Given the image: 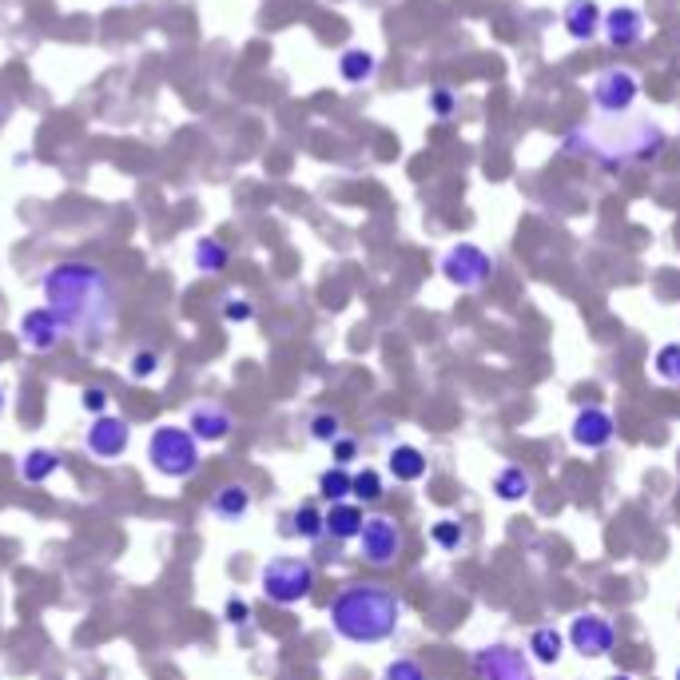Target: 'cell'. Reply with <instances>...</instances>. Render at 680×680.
<instances>
[{
  "mask_svg": "<svg viewBox=\"0 0 680 680\" xmlns=\"http://www.w3.org/2000/svg\"><path fill=\"white\" fill-rule=\"evenodd\" d=\"M40 294H44V307H52L64 322L68 339H76L84 350H100L112 339L120 287L108 267L92 259H60L40 274Z\"/></svg>",
  "mask_w": 680,
  "mask_h": 680,
  "instance_id": "cell-1",
  "label": "cell"
},
{
  "mask_svg": "<svg viewBox=\"0 0 680 680\" xmlns=\"http://www.w3.org/2000/svg\"><path fill=\"white\" fill-rule=\"evenodd\" d=\"M669 148V132L649 116H617L609 123H593V128H577L566 136L561 151L566 156H581L601 171H629L633 163H652Z\"/></svg>",
  "mask_w": 680,
  "mask_h": 680,
  "instance_id": "cell-2",
  "label": "cell"
},
{
  "mask_svg": "<svg viewBox=\"0 0 680 680\" xmlns=\"http://www.w3.org/2000/svg\"><path fill=\"white\" fill-rule=\"evenodd\" d=\"M402 624V597L382 581H350L331 601L334 637L350 644H382Z\"/></svg>",
  "mask_w": 680,
  "mask_h": 680,
  "instance_id": "cell-3",
  "label": "cell"
},
{
  "mask_svg": "<svg viewBox=\"0 0 680 680\" xmlns=\"http://www.w3.org/2000/svg\"><path fill=\"white\" fill-rule=\"evenodd\" d=\"M148 462L168 482H188L203 466V450L188 426H156L148 434Z\"/></svg>",
  "mask_w": 680,
  "mask_h": 680,
  "instance_id": "cell-4",
  "label": "cell"
},
{
  "mask_svg": "<svg viewBox=\"0 0 680 680\" xmlns=\"http://www.w3.org/2000/svg\"><path fill=\"white\" fill-rule=\"evenodd\" d=\"M259 589L271 604H302L314 593V566L307 558H271L259 573Z\"/></svg>",
  "mask_w": 680,
  "mask_h": 680,
  "instance_id": "cell-5",
  "label": "cell"
},
{
  "mask_svg": "<svg viewBox=\"0 0 680 680\" xmlns=\"http://www.w3.org/2000/svg\"><path fill=\"white\" fill-rule=\"evenodd\" d=\"M589 100L593 108L604 116V120H617V116H629L633 104L641 100V76L633 68H604V72L593 76V84H589Z\"/></svg>",
  "mask_w": 680,
  "mask_h": 680,
  "instance_id": "cell-6",
  "label": "cell"
},
{
  "mask_svg": "<svg viewBox=\"0 0 680 680\" xmlns=\"http://www.w3.org/2000/svg\"><path fill=\"white\" fill-rule=\"evenodd\" d=\"M402 549H407L402 526H398L390 513H367L362 533H359V558L374 569H390V566H398Z\"/></svg>",
  "mask_w": 680,
  "mask_h": 680,
  "instance_id": "cell-7",
  "label": "cell"
},
{
  "mask_svg": "<svg viewBox=\"0 0 680 680\" xmlns=\"http://www.w3.org/2000/svg\"><path fill=\"white\" fill-rule=\"evenodd\" d=\"M442 279L458 291H478V287L490 283L493 274V256L478 243H453L442 256Z\"/></svg>",
  "mask_w": 680,
  "mask_h": 680,
  "instance_id": "cell-8",
  "label": "cell"
},
{
  "mask_svg": "<svg viewBox=\"0 0 680 680\" xmlns=\"http://www.w3.org/2000/svg\"><path fill=\"white\" fill-rule=\"evenodd\" d=\"M473 680H538L529 652L510 649V644H482L473 652Z\"/></svg>",
  "mask_w": 680,
  "mask_h": 680,
  "instance_id": "cell-9",
  "label": "cell"
},
{
  "mask_svg": "<svg viewBox=\"0 0 680 680\" xmlns=\"http://www.w3.org/2000/svg\"><path fill=\"white\" fill-rule=\"evenodd\" d=\"M566 641L569 649L577 652V657H586V661H601V657H609L617 644V629L609 617L601 613H581L569 621L566 629Z\"/></svg>",
  "mask_w": 680,
  "mask_h": 680,
  "instance_id": "cell-10",
  "label": "cell"
},
{
  "mask_svg": "<svg viewBox=\"0 0 680 680\" xmlns=\"http://www.w3.org/2000/svg\"><path fill=\"white\" fill-rule=\"evenodd\" d=\"M17 339L24 342V350H32V354H48V350L60 347V339H68V331H64V322L57 319V311L40 302V307H29V311L20 314Z\"/></svg>",
  "mask_w": 680,
  "mask_h": 680,
  "instance_id": "cell-11",
  "label": "cell"
},
{
  "mask_svg": "<svg viewBox=\"0 0 680 680\" xmlns=\"http://www.w3.org/2000/svg\"><path fill=\"white\" fill-rule=\"evenodd\" d=\"M128 442H132V426H128V418L100 414V418H92V426L84 430V450L92 453L96 462H116V458H123Z\"/></svg>",
  "mask_w": 680,
  "mask_h": 680,
  "instance_id": "cell-12",
  "label": "cell"
},
{
  "mask_svg": "<svg viewBox=\"0 0 680 680\" xmlns=\"http://www.w3.org/2000/svg\"><path fill=\"white\" fill-rule=\"evenodd\" d=\"M188 430L196 434L199 446H219L236 434V414L223 402H211L208 398V402H196L188 410Z\"/></svg>",
  "mask_w": 680,
  "mask_h": 680,
  "instance_id": "cell-13",
  "label": "cell"
},
{
  "mask_svg": "<svg viewBox=\"0 0 680 680\" xmlns=\"http://www.w3.org/2000/svg\"><path fill=\"white\" fill-rule=\"evenodd\" d=\"M601 37L609 40V48H617V52H629V48H637L644 37H649V20H644V12L633 9V4H617V9L604 12Z\"/></svg>",
  "mask_w": 680,
  "mask_h": 680,
  "instance_id": "cell-14",
  "label": "cell"
},
{
  "mask_svg": "<svg viewBox=\"0 0 680 680\" xmlns=\"http://www.w3.org/2000/svg\"><path fill=\"white\" fill-rule=\"evenodd\" d=\"M613 438H617V422H613V414L601 407L577 410L573 426H569V442H573L577 450H604Z\"/></svg>",
  "mask_w": 680,
  "mask_h": 680,
  "instance_id": "cell-15",
  "label": "cell"
},
{
  "mask_svg": "<svg viewBox=\"0 0 680 680\" xmlns=\"http://www.w3.org/2000/svg\"><path fill=\"white\" fill-rule=\"evenodd\" d=\"M601 4L597 0H569L566 9H561V24H566L569 40H577V44H589L593 37H601Z\"/></svg>",
  "mask_w": 680,
  "mask_h": 680,
  "instance_id": "cell-16",
  "label": "cell"
},
{
  "mask_svg": "<svg viewBox=\"0 0 680 680\" xmlns=\"http://www.w3.org/2000/svg\"><path fill=\"white\" fill-rule=\"evenodd\" d=\"M208 513L223 526H239V521L251 513V490L243 482H227L219 486L216 493L208 498Z\"/></svg>",
  "mask_w": 680,
  "mask_h": 680,
  "instance_id": "cell-17",
  "label": "cell"
},
{
  "mask_svg": "<svg viewBox=\"0 0 680 680\" xmlns=\"http://www.w3.org/2000/svg\"><path fill=\"white\" fill-rule=\"evenodd\" d=\"M490 490H493V498L506 501V506H518V501H526L529 493H533V473H529L526 466H518V462L501 466V470L493 473Z\"/></svg>",
  "mask_w": 680,
  "mask_h": 680,
  "instance_id": "cell-18",
  "label": "cell"
},
{
  "mask_svg": "<svg viewBox=\"0 0 680 680\" xmlns=\"http://www.w3.org/2000/svg\"><path fill=\"white\" fill-rule=\"evenodd\" d=\"M362 521H367V510H362L359 501H339V506H331V510H327V538L359 541Z\"/></svg>",
  "mask_w": 680,
  "mask_h": 680,
  "instance_id": "cell-19",
  "label": "cell"
},
{
  "mask_svg": "<svg viewBox=\"0 0 680 680\" xmlns=\"http://www.w3.org/2000/svg\"><path fill=\"white\" fill-rule=\"evenodd\" d=\"M566 633L561 629H553V624H538L533 633H529V641H526V649H529V661H538V664H553L566 657Z\"/></svg>",
  "mask_w": 680,
  "mask_h": 680,
  "instance_id": "cell-20",
  "label": "cell"
},
{
  "mask_svg": "<svg viewBox=\"0 0 680 680\" xmlns=\"http://www.w3.org/2000/svg\"><path fill=\"white\" fill-rule=\"evenodd\" d=\"M378 72V60L370 48H342V57H339V76H342V84L350 88H362L370 84Z\"/></svg>",
  "mask_w": 680,
  "mask_h": 680,
  "instance_id": "cell-21",
  "label": "cell"
},
{
  "mask_svg": "<svg viewBox=\"0 0 680 680\" xmlns=\"http://www.w3.org/2000/svg\"><path fill=\"white\" fill-rule=\"evenodd\" d=\"M387 473L394 482H422L426 478V453L418 446H394L387 453Z\"/></svg>",
  "mask_w": 680,
  "mask_h": 680,
  "instance_id": "cell-22",
  "label": "cell"
},
{
  "mask_svg": "<svg viewBox=\"0 0 680 680\" xmlns=\"http://www.w3.org/2000/svg\"><path fill=\"white\" fill-rule=\"evenodd\" d=\"M57 470H60V453L48 450V446H32V450L24 453V458H20V466H17V473L29 486H44Z\"/></svg>",
  "mask_w": 680,
  "mask_h": 680,
  "instance_id": "cell-23",
  "label": "cell"
},
{
  "mask_svg": "<svg viewBox=\"0 0 680 680\" xmlns=\"http://www.w3.org/2000/svg\"><path fill=\"white\" fill-rule=\"evenodd\" d=\"M291 533L294 538H302V541H319V538H327V510H319V506H314V501H302L299 510L291 513Z\"/></svg>",
  "mask_w": 680,
  "mask_h": 680,
  "instance_id": "cell-24",
  "label": "cell"
},
{
  "mask_svg": "<svg viewBox=\"0 0 680 680\" xmlns=\"http://www.w3.org/2000/svg\"><path fill=\"white\" fill-rule=\"evenodd\" d=\"M191 259H196L199 274H219V271H227V263H231V251H227V243H219V239L203 236V239H196Z\"/></svg>",
  "mask_w": 680,
  "mask_h": 680,
  "instance_id": "cell-25",
  "label": "cell"
},
{
  "mask_svg": "<svg viewBox=\"0 0 680 680\" xmlns=\"http://www.w3.org/2000/svg\"><path fill=\"white\" fill-rule=\"evenodd\" d=\"M350 498L359 501L362 510L367 506H378V501L387 498V478L378 470H370V466H362L359 473H354V486H350Z\"/></svg>",
  "mask_w": 680,
  "mask_h": 680,
  "instance_id": "cell-26",
  "label": "cell"
},
{
  "mask_svg": "<svg viewBox=\"0 0 680 680\" xmlns=\"http://www.w3.org/2000/svg\"><path fill=\"white\" fill-rule=\"evenodd\" d=\"M350 486H354V473L347 466H331V470L319 473V498L339 506V501H350Z\"/></svg>",
  "mask_w": 680,
  "mask_h": 680,
  "instance_id": "cell-27",
  "label": "cell"
},
{
  "mask_svg": "<svg viewBox=\"0 0 680 680\" xmlns=\"http://www.w3.org/2000/svg\"><path fill=\"white\" fill-rule=\"evenodd\" d=\"M307 434H311V442H319V446L339 442V438L347 434V430H342V414L339 410H314L311 422H307Z\"/></svg>",
  "mask_w": 680,
  "mask_h": 680,
  "instance_id": "cell-28",
  "label": "cell"
},
{
  "mask_svg": "<svg viewBox=\"0 0 680 680\" xmlns=\"http://www.w3.org/2000/svg\"><path fill=\"white\" fill-rule=\"evenodd\" d=\"M652 374L661 378L664 387H680V342H664L652 354Z\"/></svg>",
  "mask_w": 680,
  "mask_h": 680,
  "instance_id": "cell-29",
  "label": "cell"
},
{
  "mask_svg": "<svg viewBox=\"0 0 680 680\" xmlns=\"http://www.w3.org/2000/svg\"><path fill=\"white\" fill-rule=\"evenodd\" d=\"M430 541H434L438 549H446V553H458V549L466 546V526L453 518H438L434 526H430Z\"/></svg>",
  "mask_w": 680,
  "mask_h": 680,
  "instance_id": "cell-30",
  "label": "cell"
},
{
  "mask_svg": "<svg viewBox=\"0 0 680 680\" xmlns=\"http://www.w3.org/2000/svg\"><path fill=\"white\" fill-rule=\"evenodd\" d=\"M160 350H151V347H140L132 354V362H128V374L136 378V382H148V378H156V370H160Z\"/></svg>",
  "mask_w": 680,
  "mask_h": 680,
  "instance_id": "cell-31",
  "label": "cell"
},
{
  "mask_svg": "<svg viewBox=\"0 0 680 680\" xmlns=\"http://www.w3.org/2000/svg\"><path fill=\"white\" fill-rule=\"evenodd\" d=\"M382 680H426V669L414 657H394V661L382 669Z\"/></svg>",
  "mask_w": 680,
  "mask_h": 680,
  "instance_id": "cell-32",
  "label": "cell"
},
{
  "mask_svg": "<svg viewBox=\"0 0 680 680\" xmlns=\"http://www.w3.org/2000/svg\"><path fill=\"white\" fill-rule=\"evenodd\" d=\"M223 319L227 322H251V319H256V307H251V299L227 294V299H223Z\"/></svg>",
  "mask_w": 680,
  "mask_h": 680,
  "instance_id": "cell-33",
  "label": "cell"
},
{
  "mask_svg": "<svg viewBox=\"0 0 680 680\" xmlns=\"http://www.w3.org/2000/svg\"><path fill=\"white\" fill-rule=\"evenodd\" d=\"M359 438L354 434H342L339 442H331V458H334V466H350V462H359Z\"/></svg>",
  "mask_w": 680,
  "mask_h": 680,
  "instance_id": "cell-34",
  "label": "cell"
},
{
  "mask_svg": "<svg viewBox=\"0 0 680 680\" xmlns=\"http://www.w3.org/2000/svg\"><path fill=\"white\" fill-rule=\"evenodd\" d=\"M80 407H84L92 418L108 414V390L104 387H84L80 390Z\"/></svg>",
  "mask_w": 680,
  "mask_h": 680,
  "instance_id": "cell-35",
  "label": "cell"
},
{
  "mask_svg": "<svg viewBox=\"0 0 680 680\" xmlns=\"http://www.w3.org/2000/svg\"><path fill=\"white\" fill-rule=\"evenodd\" d=\"M430 112L434 116H453L458 112V92H450V88H434V92H430Z\"/></svg>",
  "mask_w": 680,
  "mask_h": 680,
  "instance_id": "cell-36",
  "label": "cell"
},
{
  "mask_svg": "<svg viewBox=\"0 0 680 680\" xmlns=\"http://www.w3.org/2000/svg\"><path fill=\"white\" fill-rule=\"evenodd\" d=\"M223 617H227V624H247V617H251V609H247V601L243 597H231V601H227V609H223Z\"/></svg>",
  "mask_w": 680,
  "mask_h": 680,
  "instance_id": "cell-37",
  "label": "cell"
},
{
  "mask_svg": "<svg viewBox=\"0 0 680 680\" xmlns=\"http://www.w3.org/2000/svg\"><path fill=\"white\" fill-rule=\"evenodd\" d=\"M4 410H9V394H4V390H0V414H4Z\"/></svg>",
  "mask_w": 680,
  "mask_h": 680,
  "instance_id": "cell-38",
  "label": "cell"
},
{
  "mask_svg": "<svg viewBox=\"0 0 680 680\" xmlns=\"http://www.w3.org/2000/svg\"><path fill=\"white\" fill-rule=\"evenodd\" d=\"M609 680H637V677H629V672H617V677H609Z\"/></svg>",
  "mask_w": 680,
  "mask_h": 680,
  "instance_id": "cell-39",
  "label": "cell"
},
{
  "mask_svg": "<svg viewBox=\"0 0 680 680\" xmlns=\"http://www.w3.org/2000/svg\"><path fill=\"white\" fill-rule=\"evenodd\" d=\"M123 4H136V0H123Z\"/></svg>",
  "mask_w": 680,
  "mask_h": 680,
  "instance_id": "cell-40",
  "label": "cell"
},
{
  "mask_svg": "<svg viewBox=\"0 0 680 680\" xmlns=\"http://www.w3.org/2000/svg\"><path fill=\"white\" fill-rule=\"evenodd\" d=\"M677 680H680V664H677Z\"/></svg>",
  "mask_w": 680,
  "mask_h": 680,
  "instance_id": "cell-41",
  "label": "cell"
}]
</instances>
